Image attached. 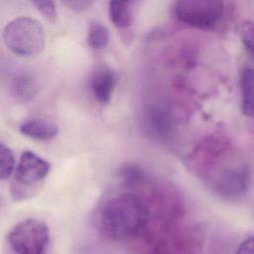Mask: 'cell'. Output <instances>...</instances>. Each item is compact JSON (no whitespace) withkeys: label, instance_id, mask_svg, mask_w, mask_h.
<instances>
[{"label":"cell","instance_id":"30bf717a","mask_svg":"<svg viewBox=\"0 0 254 254\" xmlns=\"http://www.w3.org/2000/svg\"><path fill=\"white\" fill-rule=\"evenodd\" d=\"M108 14L112 24L119 30H126L133 23V9L130 2L110 1Z\"/></svg>","mask_w":254,"mask_h":254},{"label":"cell","instance_id":"7a4b0ae2","mask_svg":"<svg viewBox=\"0 0 254 254\" xmlns=\"http://www.w3.org/2000/svg\"><path fill=\"white\" fill-rule=\"evenodd\" d=\"M7 48L22 57H33L40 54L45 47L43 26L30 17H19L9 22L3 31Z\"/></svg>","mask_w":254,"mask_h":254},{"label":"cell","instance_id":"277c9868","mask_svg":"<svg viewBox=\"0 0 254 254\" xmlns=\"http://www.w3.org/2000/svg\"><path fill=\"white\" fill-rule=\"evenodd\" d=\"M50 238V229L44 221L28 218L20 221L11 229L8 242L16 253L40 254L46 251Z\"/></svg>","mask_w":254,"mask_h":254},{"label":"cell","instance_id":"3957f363","mask_svg":"<svg viewBox=\"0 0 254 254\" xmlns=\"http://www.w3.org/2000/svg\"><path fill=\"white\" fill-rule=\"evenodd\" d=\"M174 15L190 27L211 30L222 19L224 3L218 0H183L174 4Z\"/></svg>","mask_w":254,"mask_h":254},{"label":"cell","instance_id":"ac0fdd59","mask_svg":"<svg viewBox=\"0 0 254 254\" xmlns=\"http://www.w3.org/2000/svg\"><path fill=\"white\" fill-rule=\"evenodd\" d=\"M64 5L67 6L69 9L74 10V11H85L87 9H89L93 2L89 1V0H68V1H64L62 2Z\"/></svg>","mask_w":254,"mask_h":254},{"label":"cell","instance_id":"4fadbf2b","mask_svg":"<svg viewBox=\"0 0 254 254\" xmlns=\"http://www.w3.org/2000/svg\"><path fill=\"white\" fill-rule=\"evenodd\" d=\"M88 45L94 50L105 48L109 42V32L101 23H92L88 29Z\"/></svg>","mask_w":254,"mask_h":254},{"label":"cell","instance_id":"d6986e66","mask_svg":"<svg viewBox=\"0 0 254 254\" xmlns=\"http://www.w3.org/2000/svg\"><path fill=\"white\" fill-rule=\"evenodd\" d=\"M253 246H254V240L253 236H249L248 238L244 239L240 245L238 246L236 253L239 254H252L253 253Z\"/></svg>","mask_w":254,"mask_h":254},{"label":"cell","instance_id":"2e32d148","mask_svg":"<svg viewBox=\"0 0 254 254\" xmlns=\"http://www.w3.org/2000/svg\"><path fill=\"white\" fill-rule=\"evenodd\" d=\"M32 4L40 11L43 16L48 19L50 22H55L57 18V10L55 3L53 1H33Z\"/></svg>","mask_w":254,"mask_h":254},{"label":"cell","instance_id":"7c38bea8","mask_svg":"<svg viewBox=\"0 0 254 254\" xmlns=\"http://www.w3.org/2000/svg\"><path fill=\"white\" fill-rule=\"evenodd\" d=\"M11 91L13 95L17 96L22 100L31 99L37 92V85L35 80L27 75H17L11 83Z\"/></svg>","mask_w":254,"mask_h":254},{"label":"cell","instance_id":"8992f818","mask_svg":"<svg viewBox=\"0 0 254 254\" xmlns=\"http://www.w3.org/2000/svg\"><path fill=\"white\" fill-rule=\"evenodd\" d=\"M250 187V172L247 167L224 169L214 178L213 190L221 197L237 199L244 195Z\"/></svg>","mask_w":254,"mask_h":254},{"label":"cell","instance_id":"ba28073f","mask_svg":"<svg viewBox=\"0 0 254 254\" xmlns=\"http://www.w3.org/2000/svg\"><path fill=\"white\" fill-rule=\"evenodd\" d=\"M115 86V74L109 68L96 70L90 79V89L94 98L101 104H107Z\"/></svg>","mask_w":254,"mask_h":254},{"label":"cell","instance_id":"9a60e30c","mask_svg":"<svg viewBox=\"0 0 254 254\" xmlns=\"http://www.w3.org/2000/svg\"><path fill=\"white\" fill-rule=\"evenodd\" d=\"M240 38L241 42L250 57L253 56L254 44H253V24L250 21L244 22L240 26Z\"/></svg>","mask_w":254,"mask_h":254},{"label":"cell","instance_id":"52a82bcc","mask_svg":"<svg viewBox=\"0 0 254 254\" xmlns=\"http://www.w3.org/2000/svg\"><path fill=\"white\" fill-rule=\"evenodd\" d=\"M51 171V164L32 151L22 153L15 170L14 181L19 185L32 186L43 181Z\"/></svg>","mask_w":254,"mask_h":254},{"label":"cell","instance_id":"e0dca14e","mask_svg":"<svg viewBox=\"0 0 254 254\" xmlns=\"http://www.w3.org/2000/svg\"><path fill=\"white\" fill-rule=\"evenodd\" d=\"M121 177L126 184H133L142 179L143 172L136 166H126L121 170Z\"/></svg>","mask_w":254,"mask_h":254},{"label":"cell","instance_id":"5b68a950","mask_svg":"<svg viewBox=\"0 0 254 254\" xmlns=\"http://www.w3.org/2000/svg\"><path fill=\"white\" fill-rule=\"evenodd\" d=\"M141 128L144 134L152 140L168 141L174 130L171 110L162 103H152L146 106L142 112Z\"/></svg>","mask_w":254,"mask_h":254},{"label":"cell","instance_id":"9c48e42d","mask_svg":"<svg viewBox=\"0 0 254 254\" xmlns=\"http://www.w3.org/2000/svg\"><path fill=\"white\" fill-rule=\"evenodd\" d=\"M20 132L34 140L48 141L58 134V125L47 118H34L25 121L20 125Z\"/></svg>","mask_w":254,"mask_h":254},{"label":"cell","instance_id":"8fae6325","mask_svg":"<svg viewBox=\"0 0 254 254\" xmlns=\"http://www.w3.org/2000/svg\"><path fill=\"white\" fill-rule=\"evenodd\" d=\"M241 94V110L248 117L253 115V70L245 67L241 70L239 78Z\"/></svg>","mask_w":254,"mask_h":254},{"label":"cell","instance_id":"5bb4252c","mask_svg":"<svg viewBox=\"0 0 254 254\" xmlns=\"http://www.w3.org/2000/svg\"><path fill=\"white\" fill-rule=\"evenodd\" d=\"M15 167V158L12 150L4 143L0 145V177L1 180L8 179Z\"/></svg>","mask_w":254,"mask_h":254},{"label":"cell","instance_id":"6da1fadb","mask_svg":"<svg viewBox=\"0 0 254 254\" xmlns=\"http://www.w3.org/2000/svg\"><path fill=\"white\" fill-rule=\"evenodd\" d=\"M150 211L145 201L134 193H120L101 207L98 224L101 232L112 240H129L146 228Z\"/></svg>","mask_w":254,"mask_h":254}]
</instances>
